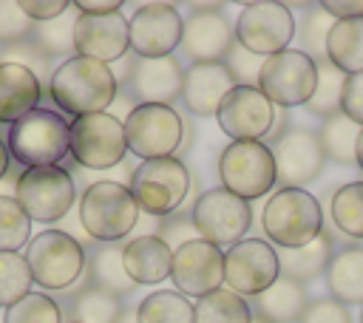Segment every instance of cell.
<instances>
[{
    "instance_id": "1",
    "label": "cell",
    "mask_w": 363,
    "mask_h": 323,
    "mask_svg": "<svg viewBox=\"0 0 363 323\" xmlns=\"http://www.w3.org/2000/svg\"><path fill=\"white\" fill-rule=\"evenodd\" d=\"M48 94L62 113L79 119L91 113H105L119 94V79L111 65L74 54L51 71Z\"/></svg>"
},
{
    "instance_id": "2",
    "label": "cell",
    "mask_w": 363,
    "mask_h": 323,
    "mask_svg": "<svg viewBox=\"0 0 363 323\" xmlns=\"http://www.w3.org/2000/svg\"><path fill=\"white\" fill-rule=\"evenodd\" d=\"M261 227L275 249H301L323 232L320 201L309 190L278 187L261 210Z\"/></svg>"
},
{
    "instance_id": "3",
    "label": "cell",
    "mask_w": 363,
    "mask_h": 323,
    "mask_svg": "<svg viewBox=\"0 0 363 323\" xmlns=\"http://www.w3.org/2000/svg\"><path fill=\"white\" fill-rule=\"evenodd\" d=\"M139 218L142 210L130 187L122 181H94L79 198V224L91 238L102 244H113L130 235Z\"/></svg>"
},
{
    "instance_id": "4",
    "label": "cell",
    "mask_w": 363,
    "mask_h": 323,
    "mask_svg": "<svg viewBox=\"0 0 363 323\" xmlns=\"http://www.w3.org/2000/svg\"><path fill=\"white\" fill-rule=\"evenodd\" d=\"M71 122L48 108H34L9 128V156L28 167H57L68 156Z\"/></svg>"
},
{
    "instance_id": "5",
    "label": "cell",
    "mask_w": 363,
    "mask_h": 323,
    "mask_svg": "<svg viewBox=\"0 0 363 323\" xmlns=\"http://www.w3.org/2000/svg\"><path fill=\"white\" fill-rule=\"evenodd\" d=\"M190 170L182 159L167 156V159H150L142 162L130 173V193L139 204V210L150 218H167L173 215L190 193Z\"/></svg>"
},
{
    "instance_id": "6",
    "label": "cell",
    "mask_w": 363,
    "mask_h": 323,
    "mask_svg": "<svg viewBox=\"0 0 363 323\" xmlns=\"http://www.w3.org/2000/svg\"><path fill=\"white\" fill-rule=\"evenodd\" d=\"M26 264L37 286L62 292L82 278L85 249L74 235L62 230H43L26 244Z\"/></svg>"
},
{
    "instance_id": "7",
    "label": "cell",
    "mask_w": 363,
    "mask_h": 323,
    "mask_svg": "<svg viewBox=\"0 0 363 323\" xmlns=\"http://www.w3.org/2000/svg\"><path fill=\"white\" fill-rule=\"evenodd\" d=\"M122 125L128 153L142 162L167 159L179 147H184L187 122L170 105H133Z\"/></svg>"
},
{
    "instance_id": "8",
    "label": "cell",
    "mask_w": 363,
    "mask_h": 323,
    "mask_svg": "<svg viewBox=\"0 0 363 323\" xmlns=\"http://www.w3.org/2000/svg\"><path fill=\"white\" fill-rule=\"evenodd\" d=\"M221 187L244 201L267 196L278 184L272 147L264 142H230L218 156Z\"/></svg>"
},
{
    "instance_id": "9",
    "label": "cell",
    "mask_w": 363,
    "mask_h": 323,
    "mask_svg": "<svg viewBox=\"0 0 363 323\" xmlns=\"http://www.w3.org/2000/svg\"><path fill=\"white\" fill-rule=\"evenodd\" d=\"M190 218H193L199 238L227 252L230 246L247 238L252 227V207L250 201L233 196L230 190L213 187V190L199 193V198L193 201Z\"/></svg>"
},
{
    "instance_id": "10",
    "label": "cell",
    "mask_w": 363,
    "mask_h": 323,
    "mask_svg": "<svg viewBox=\"0 0 363 323\" xmlns=\"http://www.w3.org/2000/svg\"><path fill=\"white\" fill-rule=\"evenodd\" d=\"M68 156L88 170H108L122 164L128 156L125 125L108 110L71 119Z\"/></svg>"
},
{
    "instance_id": "11",
    "label": "cell",
    "mask_w": 363,
    "mask_h": 323,
    "mask_svg": "<svg viewBox=\"0 0 363 323\" xmlns=\"http://www.w3.org/2000/svg\"><path fill=\"white\" fill-rule=\"evenodd\" d=\"M14 198L37 224H54L68 215L77 198L74 178L65 167H28L14 184Z\"/></svg>"
},
{
    "instance_id": "12",
    "label": "cell",
    "mask_w": 363,
    "mask_h": 323,
    "mask_svg": "<svg viewBox=\"0 0 363 323\" xmlns=\"http://www.w3.org/2000/svg\"><path fill=\"white\" fill-rule=\"evenodd\" d=\"M318 85V65L298 48H286L281 54H272L264 60L258 91L275 105V108H298L306 105Z\"/></svg>"
},
{
    "instance_id": "13",
    "label": "cell",
    "mask_w": 363,
    "mask_h": 323,
    "mask_svg": "<svg viewBox=\"0 0 363 323\" xmlns=\"http://www.w3.org/2000/svg\"><path fill=\"white\" fill-rule=\"evenodd\" d=\"M295 14L275 0L247 3L235 20V42L258 57H272L289 48L295 40Z\"/></svg>"
},
{
    "instance_id": "14",
    "label": "cell",
    "mask_w": 363,
    "mask_h": 323,
    "mask_svg": "<svg viewBox=\"0 0 363 323\" xmlns=\"http://www.w3.org/2000/svg\"><path fill=\"white\" fill-rule=\"evenodd\" d=\"M278 278V249L264 238H244L224 252V283L241 298H258Z\"/></svg>"
},
{
    "instance_id": "15",
    "label": "cell",
    "mask_w": 363,
    "mask_h": 323,
    "mask_svg": "<svg viewBox=\"0 0 363 323\" xmlns=\"http://www.w3.org/2000/svg\"><path fill=\"white\" fill-rule=\"evenodd\" d=\"M235 45V23L224 14V6H193L184 17L182 54L196 62H224Z\"/></svg>"
},
{
    "instance_id": "16",
    "label": "cell",
    "mask_w": 363,
    "mask_h": 323,
    "mask_svg": "<svg viewBox=\"0 0 363 323\" xmlns=\"http://www.w3.org/2000/svg\"><path fill=\"white\" fill-rule=\"evenodd\" d=\"M272 159L278 170L275 187H301V190H306V184H312L320 176L326 162L318 130L301 125H292L278 139H272Z\"/></svg>"
},
{
    "instance_id": "17",
    "label": "cell",
    "mask_w": 363,
    "mask_h": 323,
    "mask_svg": "<svg viewBox=\"0 0 363 323\" xmlns=\"http://www.w3.org/2000/svg\"><path fill=\"white\" fill-rule=\"evenodd\" d=\"M275 116H278V108L258 91V88H250V85H235L216 119H218V128L233 139V142H261L272 133L275 128Z\"/></svg>"
},
{
    "instance_id": "18",
    "label": "cell",
    "mask_w": 363,
    "mask_h": 323,
    "mask_svg": "<svg viewBox=\"0 0 363 323\" xmlns=\"http://www.w3.org/2000/svg\"><path fill=\"white\" fill-rule=\"evenodd\" d=\"M170 280L184 298H204L224 286V249L204 238L187 241L173 249Z\"/></svg>"
},
{
    "instance_id": "19",
    "label": "cell",
    "mask_w": 363,
    "mask_h": 323,
    "mask_svg": "<svg viewBox=\"0 0 363 323\" xmlns=\"http://www.w3.org/2000/svg\"><path fill=\"white\" fill-rule=\"evenodd\" d=\"M184 71L176 57H133L125 62V91L136 105H170L182 96Z\"/></svg>"
},
{
    "instance_id": "20",
    "label": "cell",
    "mask_w": 363,
    "mask_h": 323,
    "mask_svg": "<svg viewBox=\"0 0 363 323\" xmlns=\"http://www.w3.org/2000/svg\"><path fill=\"white\" fill-rule=\"evenodd\" d=\"M184 20L170 3H145L128 20L133 57H173L182 45Z\"/></svg>"
},
{
    "instance_id": "21",
    "label": "cell",
    "mask_w": 363,
    "mask_h": 323,
    "mask_svg": "<svg viewBox=\"0 0 363 323\" xmlns=\"http://www.w3.org/2000/svg\"><path fill=\"white\" fill-rule=\"evenodd\" d=\"M130 48L128 37V17L125 14H79L74 23V51L79 57L96 60V62H116Z\"/></svg>"
},
{
    "instance_id": "22",
    "label": "cell",
    "mask_w": 363,
    "mask_h": 323,
    "mask_svg": "<svg viewBox=\"0 0 363 323\" xmlns=\"http://www.w3.org/2000/svg\"><path fill=\"white\" fill-rule=\"evenodd\" d=\"M235 88L233 74L224 62H196L184 71L182 102L193 116H216L224 96Z\"/></svg>"
},
{
    "instance_id": "23",
    "label": "cell",
    "mask_w": 363,
    "mask_h": 323,
    "mask_svg": "<svg viewBox=\"0 0 363 323\" xmlns=\"http://www.w3.org/2000/svg\"><path fill=\"white\" fill-rule=\"evenodd\" d=\"M122 264L133 283L153 286V283H162L164 278H170L173 249L159 235H133L130 241H125Z\"/></svg>"
},
{
    "instance_id": "24",
    "label": "cell",
    "mask_w": 363,
    "mask_h": 323,
    "mask_svg": "<svg viewBox=\"0 0 363 323\" xmlns=\"http://www.w3.org/2000/svg\"><path fill=\"white\" fill-rule=\"evenodd\" d=\"M40 76L17 62H0V122L14 125L40 105Z\"/></svg>"
},
{
    "instance_id": "25",
    "label": "cell",
    "mask_w": 363,
    "mask_h": 323,
    "mask_svg": "<svg viewBox=\"0 0 363 323\" xmlns=\"http://www.w3.org/2000/svg\"><path fill=\"white\" fill-rule=\"evenodd\" d=\"M122 249H125V244L113 241V244H96L91 252H85L88 286H96V289H102L108 295H116V298H125L136 289V283L125 272Z\"/></svg>"
},
{
    "instance_id": "26",
    "label": "cell",
    "mask_w": 363,
    "mask_h": 323,
    "mask_svg": "<svg viewBox=\"0 0 363 323\" xmlns=\"http://www.w3.org/2000/svg\"><path fill=\"white\" fill-rule=\"evenodd\" d=\"M306 289L303 283L292 278H278L269 289H264L258 298H252V317H261L264 323H295L301 320L306 309Z\"/></svg>"
},
{
    "instance_id": "27",
    "label": "cell",
    "mask_w": 363,
    "mask_h": 323,
    "mask_svg": "<svg viewBox=\"0 0 363 323\" xmlns=\"http://www.w3.org/2000/svg\"><path fill=\"white\" fill-rule=\"evenodd\" d=\"M326 286L343 306H363V246H343L326 266Z\"/></svg>"
},
{
    "instance_id": "28",
    "label": "cell",
    "mask_w": 363,
    "mask_h": 323,
    "mask_svg": "<svg viewBox=\"0 0 363 323\" xmlns=\"http://www.w3.org/2000/svg\"><path fill=\"white\" fill-rule=\"evenodd\" d=\"M326 60L346 76L363 74V17L335 20L326 40Z\"/></svg>"
},
{
    "instance_id": "29",
    "label": "cell",
    "mask_w": 363,
    "mask_h": 323,
    "mask_svg": "<svg viewBox=\"0 0 363 323\" xmlns=\"http://www.w3.org/2000/svg\"><path fill=\"white\" fill-rule=\"evenodd\" d=\"M335 249H332V232H320L315 241H309L301 249H278V261H281V275L292 278L298 283L318 278L320 272H326L329 261H332Z\"/></svg>"
},
{
    "instance_id": "30",
    "label": "cell",
    "mask_w": 363,
    "mask_h": 323,
    "mask_svg": "<svg viewBox=\"0 0 363 323\" xmlns=\"http://www.w3.org/2000/svg\"><path fill=\"white\" fill-rule=\"evenodd\" d=\"M360 125L352 122L343 110L335 116L320 119L318 139L323 147V156L337 162V164H357V139H360Z\"/></svg>"
},
{
    "instance_id": "31",
    "label": "cell",
    "mask_w": 363,
    "mask_h": 323,
    "mask_svg": "<svg viewBox=\"0 0 363 323\" xmlns=\"http://www.w3.org/2000/svg\"><path fill=\"white\" fill-rule=\"evenodd\" d=\"M196 323H252V306L247 298L221 286L193 303Z\"/></svg>"
},
{
    "instance_id": "32",
    "label": "cell",
    "mask_w": 363,
    "mask_h": 323,
    "mask_svg": "<svg viewBox=\"0 0 363 323\" xmlns=\"http://www.w3.org/2000/svg\"><path fill=\"white\" fill-rule=\"evenodd\" d=\"M136 323H196V309L182 292L159 289L139 303Z\"/></svg>"
},
{
    "instance_id": "33",
    "label": "cell",
    "mask_w": 363,
    "mask_h": 323,
    "mask_svg": "<svg viewBox=\"0 0 363 323\" xmlns=\"http://www.w3.org/2000/svg\"><path fill=\"white\" fill-rule=\"evenodd\" d=\"M122 312V298L108 295L96 286H82L71 298V323H119Z\"/></svg>"
},
{
    "instance_id": "34",
    "label": "cell",
    "mask_w": 363,
    "mask_h": 323,
    "mask_svg": "<svg viewBox=\"0 0 363 323\" xmlns=\"http://www.w3.org/2000/svg\"><path fill=\"white\" fill-rule=\"evenodd\" d=\"M332 224L340 235L363 238V181H349L332 193Z\"/></svg>"
},
{
    "instance_id": "35",
    "label": "cell",
    "mask_w": 363,
    "mask_h": 323,
    "mask_svg": "<svg viewBox=\"0 0 363 323\" xmlns=\"http://www.w3.org/2000/svg\"><path fill=\"white\" fill-rule=\"evenodd\" d=\"M318 65V85H315V94L312 99L303 105L312 116L318 119H326V116H335L340 113V102H343V85H346V74L337 71L326 57L315 62Z\"/></svg>"
},
{
    "instance_id": "36",
    "label": "cell",
    "mask_w": 363,
    "mask_h": 323,
    "mask_svg": "<svg viewBox=\"0 0 363 323\" xmlns=\"http://www.w3.org/2000/svg\"><path fill=\"white\" fill-rule=\"evenodd\" d=\"M74 8V6H71ZM68 8V11H71ZM62 14L51 23H34V31H31V42L45 54V57H74V23L79 14Z\"/></svg>"
},
{
    "instance_id": "37",
    "label": "cell",
    "mask_w": 363,
    "mask_h": 323,
    "mask_svg": "<svg viewBox=\"0 0 363 323\" xmlns=\"http://www.w3.org/2000/svg\"><path fill=\"white\" fill-rule=\"evenodd\" d=\"M335 26V17H329L320 3L312 6L301 23L295 26V37H298V51H303L309 60H323L326 57V40H329V31Z\"/></svg>"
},
{
    "instance_id": "38",
    "label": "cell",
    "mask_w": 363,
    "mask_h": 323,
    "mask_svg": "<svg viewBox=\"0 0 363 323\" xmlns=\"http://www.w3.org/2000/svg\"><path fill=\"white\" fill-rule=\"evenodd\" d=\"M31 269L26 255L20 252H0V306L9 309L31 292Z\"/></svg>"
},
{
    "instance_id": "39",
    "label": "cell",
    "mask_w": 363,
    "mask_h": 323,
    "mask_svg": "<svg viewBox=\"0 0 363 323\" xmlns=\"http://www.w3.org/2000/svg\"><path fill=\"white\" fill-rule=\"evenodd\" d=\"M31 241V218L14 196H0V252H20Z\"/></svg>"
},
{
    "instance_id": "40",
    "label": "cell",
    "mask_w": 363,
    "mask_h": 323,
    "mask_svg": "<svg viewBox=\"0 0 363 323\" xmlns=\"http://www.w3.org/2000/svg\"><path fill=\"white\" fill-rule=\"evenodd\" d=\"M3 323H62V309L43 292H28L23 300L6 309Z\"/></svg>"
},
{
    "instance_id": "41",
    "label": "cell",
    "mask_w": 363,
    "mask_h": 323,
    "mask_svg": "<svg viewBox=\"0 0 363 323\" xmlns=\"http://www.w3.org/2000/svg\"><path fill=\"white\" fill-rule=\"evenodd\" d=\"M227 71L233 74L235 85H250V88H258V76H261V68H264V57L247 51L244 45H233V51L227 54L224 60Z\"/></svg>"
},
{
    "instance_id": "42",
    "label": "cell",
    "mask_w": 363,
    "mask_h": 323,
    "mask_svg": "<svg viewBox=\"0 0 363 323\" xmlns=\"http://www.w3.org/2000/svg\"><path fill=\"white\" fill-rule=\"evenodd\" d=\"M34 23L26 17V11L20 8V3L14 0H0V42H26V37H31Z\"/></svg>"
},
{
    "instance_id": "43",
    "label": "cell",
    "mask_w": 363,
    "mask_h": 323,
    "mask_svg": "<svg viewBox=\"0 0 363 323\" xmlns=\"http://www.w3.org/2000/svg\"><path fill=\"white\" fill-rule=\"evenodd\" d=\"M170 249H179L182 244H187V241H196L199 238V232H196V227H193V218L190 215H184V212H173V215H167V218H162L159 221V232H156Z\"/></svg>"
},
{
    "instance_id": "44",
    "label": "cell",
    "mask_w": 363,
    "mask_h": 323,
    "mask_svg": "<svg viewBox=\"0 0 363 323\" xmlns=\"http://www.w3.org/2000/svg\"><path fill=\"white\" fill-rule=\"evenodd\" d=\"M298 323H352V314L335 298H318L306 303Z\"/></svg>"
},
{
    "instance_id": "45",
    "label": "cell",
    "mask_w": 363,
    "mask_h": 323,
    "mask_svg": "<svg viewBox=\"0 0 363 323\" xmlns=\"http://www.w3.org/2000/svg\"><path fill=\"white\" fill-rule=\"evenodd\" d=\"M74 3L68 0H20V8L26 11V17L31 23H51L57 17H62Z\"/></svg>"
},
{
    "instance_id": "46",
    "label": "cell",
    "mask_w": 363,
    "mask_h": 323,
    "mask_svg": "<svg viewBox=\"0 0 363 323\" xmlns=\"http://www.w3.org/2000/svg\"><path fill=\"white\" fill-rule=\"evenodd\" d=\"M340 110H343L352 122H357V125L363 128V74H352V76H346Z\"/></svg>"
},
{
    "instance_id": "47",
    "label": "cell",
    "mask_w": 363,
    "mask_h": 323,
    "mask_svg": "<svg viewBox=\"0 0 363 323\" xmlns=\"http://www.w3.org/2000/svg\"><path fill=\"white\" fill-rule=\"evenodd\" d=\"M320 8L335 17V20H349V17H363V0H323Z\"/></svg>"
},
{
    "instance_id": "48",
    "label": "cell",
    "mask_w": 363,
    "mask_h": 323,
    "mask_svg": "<svg viewBox=\"0 0 363 323\" xmlns=\"http://www.w3.org/2000/svg\"><path fill=\"white\" fill-rule=\"evenodd\" d=\"M74 8L79 14H94V17H102V14H116L122 8L119 0H77Z\"/></svg>"
},
{
    "instance_id": "49",
    "label": "cell",
    "mask_w": 363,
    "mask_h": 323,
    "mask_svg": "<svg viewBox=\"0 0 363 323\" xmlns=\"http://www.w3.org/2000/svg\"><path fill=\"white\" fill-rule=\"evenodd\" d=\"M6 170H9V147L6 142H0V178L6 176Z\"/></svg>"
},
{
    "instance_id": "50",
    "label": "cell",
    "mask_w": 363,
    "mask_h": 323,
    "mask_svg": "<svg viewBox=\"0 0 363 323\" xmlns=\"http://www.w3.org/2000/svg\"><path fill=\"white\" fill-rule=\"evenodd\" d=\"M119 323H136V309H125Z\"/></svg>"
},
{
    "instance_id": "51",
    "label": "cell",
    "mask_w": 363,
    "mask_h": 323,
    "mask_svg": "<svg viewBox=\"0 0 363 323\" xmlns=\"http://www.w3.org/2000/svg\"><path fill=\"white\" fill-rule=\"evenodd\" d=\"M357 167L363 170V130H360V139H357Z\"/></svg>"
},
{
    "instance_id": "52",
    "label": "cell",
    "mask_w": 363,
    "mask_h": 323,
    "mask_svg": "<svg viewBox=\"0 0 363 323\" xmlns=\"http://www.w3.org/2000/svg\"><path fill=\"white\" fill-rule=\"evenodd\" d=\"M252 323H264V320H261V317H252Z\"/></svg>"
},
{
    "instance_id": "53",
    "label": "cell",
    "mask_w": 363,
    "mask_h": 323,
    "mask_svg": "<svg viewBox=\"0 0 363 323\" xmlns=\"http://www.w3.org/2000/svg\"><path fill=\"white\" fill-rule=\"evenodd\" d=\"M360 323H363V309H360Z\"/></svg>"
},
{
    "instance_id": "54",
    "label": "cell",
    "mask_w": 363,
    "mask_h": 323,
    "mask_svg": "<svg viewBox=\"0 0 363 323\" xmlns=\"http://www.w3.org/2000/svg\"><path fill=\"white\" fill-rule=\"evenodd\" d=\"M68 323H71V320H68Z\"/></svg>"
}]
</instances>
